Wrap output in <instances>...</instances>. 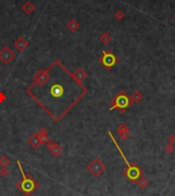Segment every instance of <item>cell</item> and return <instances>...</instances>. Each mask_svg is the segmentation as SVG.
Returning <instances> with one entry per match:
<instances>
[{
    "label": "cell",
    "instance_id": "4",
    "mask_svg": "<svg viewBox=\"0 0 175 196\" xmlns=\"http://www.w3.org/2000/svg\"><path fill=\"white\" fill-rule=\"evenodd\" d=\"M112 107L110 110H118L120 113H124L131 106L130 97L126 93L125 91H120L111 101Z\"/></svg>",
    "mask_w": 175,
    "mask_h": 196
},
{
    "label": "cell",
    "instance_id": "19",
    "mask_svg": "<svg viewBox=\"0 0 175 196\" xmlns=\"http://www.w3.org/2000/svg\"><path fill=\"white\" fill-rule=\"evenodd\" d=\"M165 151L167 152L168 154H172L175 151V147H174V144H170L168 143L167 145L165 146Z\"/></svg>",
    "mask_w": 175,
    "mask_h": 196
},
{
    "label": "cell",
    "instance_id": "15",
    "mask_svg": "<svg viewBox=\"0 0 175 196\" xmlns=\"http://www.w3.org/2000/svg\"><path fill=\"white\" fill-rule=\"evenodd\" d=\"M67 27H68V29L71 31V32L75 33L76 31H78V29H79V27H80V25H79V23L77 22L76 20H71L70 22L68 23Z\"/></svg>",
    "mask_w": 175,
    "mask_h": 196
},
{
    "label": "cell",
    "instance_id": "13",
    "mask_svg": "<svg viewBox=\"0 0 175 196\" xmlns=\"http://www.w3.org/2000/svg\"><path fill=\"white\" fill-rule=\"evenodd\" d=\"M73 74H74L75 77H76V79H78L80 82H82L83 80H85V79L87 78V73L85 72L82 68H78L76 71H75V73H73Z\"/></svg>",
    "mask_w": 175,
    "mask_h": 196
},
{
    "label": "cell",
    "instance_id": "20",
    "mask_svg": "<svg viewBox=\"0 0 175 196\" xmlns=\"http://www.w3.org/2000/svg\"><path fill=\"white\" fill-rule=\"evenodd\" d=\"M9 163H10L9 158L6 157V156H2V157L0 158V165L1 166H7Z\"/></svg>",
    "mask_w": 175,
    "mask_h": 196
},
{
    "label": "cell",
    "instance_id": "11",
    "mask_svg": "<svg viewBox=\"0 0 175 196\" xmlns=\"http://www.w3.org/2000/svg\"><path fill=\"white\" fill-rule=\"evenodd\" d=\"M28 45H29L28 41H27L24 37H18L16 40V42H14V47H16L18 51H23L24 49H26L27 47H28Z\"/></svg>",
    "mask_w": 175,
    "mask_h": 196
},
{
    "label": "cell",
    "instance_id": "24",
    "mask_svg": "<svg viewBox=\"0 0 175 196\" xmlns=\"http://www.w3.org/2000/svg\"><path fill=\"white\" fill-rule=\"evenodd\" d=\"M5 99H6V97L4 96V93H2V91H0V104L3 103V102L5 101Z\"/></svg>",
    "mask_w": 175,
    "mask_h": 196
},
{
    "label": "cell",
    "instance_id": "2",
    "mask_svg": "<svg viewBox=\"0 0 175 196\" xmlns=\"http://www.w3.org/2000/svg\"><path fill=\"white\" fill-rule=\"evenodd\" d=\"M16 163H18V166L21 170V174H22V176H23V179L18 183H16V186L20 189L21 192L24 193L26 196H30L32 193H34L35 191H36V189L39 187V184H38V182L31 176V175L25 174L24 170H23V167H22V164H21V162L18 161V160L16 161Z\"/></svg>",
    "mask_w": 175,
    "mask_h": 196
},
{
    "label": "cell",
    "instance_id": "5",
    "mask_svg": "<svg viewBox=\"0 0 175 196\" xmlns=\"http://www.w3.org/2000/svg\"><path fill=\"white\" fill-rule=\"evenodd\" d=\"M99 62L103 64V66L108 70L113 69V67L118 63V59L116 58V56L113 53V51L107 49V51H103V56L99 58Z\"/></svg>",
    "mask_w": 175,
    "mask_h": 196
},
{
    "label": "cell",
    "instance_id": "12",
    "mask_svg": "<svg viewBox=\"0 0 175 196\" xmlns=\"http://www.w3.org/2000/svg\"><path fill=\"white\" fill-rule=\"evenodd\" d=\"M143 100V95L140 93L139 91H136L130 96V102H131V105L132 104H137V103H140L141 101Z\"/></svg>",
    "mask_w": 175,
    "mask_h": 196
},
{
    "label": "cell",
    "instance_id": "16",
    "mask_svg": "<svg viewBox=\"0 0 175 196\" xmlns=\"http://www.w3.org/2000/svg\"><path fill=\"white\" fill-rule=\"evenodd\" d=\"M136 183H137V185H138L139 188H141V189H145L147 186H149V181H147V179L142 176L139 177V178L137 179Z\"/></svg>",
    "mask_w": 175,
    "mask_h": 196
},
{
    "label": "cell",
    "instance_id": "8",
    "mask_svg": "<svg viewBox=\"0 0 175 196\" xmlns=\"http://www.w3.org/2000/svg\"><path fill=\"white\" fill-rule=\"evenodd\" d=\"M117 131H118V137L120 138L122 141H126V140H128L131 135L129 128L125 123H121L120 125L118 126V128H117Z\"/></svg>",
    "mask_w": 175,
    "mask_h": 196
},
{
    "label": "cell",
    "instance_id": "21",
    "mask_svg": "<svg viewBox=\"0 0 175 196\" xmlns=\"http://www.w3.org/2000/svg\"><path fill=\"white\" fill-rule=\"evenodd\" d=\"M115 16H116L117 20L121 21V20H123V19L125 18V14H124V11H123V10L119 9V10H117V11H116Z\"/></svg>",
    "mask_w": 175,
    "mask_h": 196
},
{
    "label": "cell",
    "instance_id": "18",
    "mask_svg": "<svg viewBox=\"0 0 175 196\" xmlns=\"http://www.w3.org/2000/svg\"><path fill=\"white\" fill-rule=\"evenodd\" d=\"M34 9H35L34 5H33V4L31 3L30 1L26 2V3L23 5V10H24V11L26 12V14H30L31 12L34 11Z\"/></svg>",
    "mask_w": 175,
    "mask_h": 196
},
{
    "label": "cell",
    "instance_id": "23",
    "mask_svg": "<svg viewBox=\"0 0 175 196\" xmlns=\"http://www.w3.org/2000/svg\"><path fill=\"white\" fill-rule=\"evenodd\" d=\"M168 143L170 144H174L175 143V135L174 133H171V135H168Z\"/></svg>",
    "mask_w": 175,
    "mask_h": 196
},
{
    "label": "cell",
    "instance_id": "7",
    "mask_svg": "<svg viewBox=\"0 0 175 196\" xmlns=\"http://www.w3.org/2000/svg\"><path fill=\"white\" fill-rule=\"evenodd\" d=\"M14 58H16V53L10 49V47L4 46L3 48L0 51V61H1L4 65L10 64Z\"/></svg>",
    "mask_w": 175,
    "mask_h": 196
},
{
    "label": "cell",
    "instance_id": "1",
    "mask_svg": "<svg viewBox=\"0 0 175 196\" xmlns=\"http://www.w3.org/2000/svg\"><path fill=\"white\" fill-rule=\"evenodd\" d=\"M26 93L52 118L60 121L67 113L88 93L66 66L55 60L47 69H40Z\"/></svg>",
    "mask_w": 175,
    "mask_h": 196
},
{
    "label": "cell",
    "instance_id": "9",
    "mask_svg": "<svg viewBox=\"0 0 175 196\" xmlns=\"http://www.w3.org/2000/svg\"><path fill=\"white\" fill-rule=\"evenodd\" d=\"M46 146H47V148H48L49 152H50L55 157H57V156H60V154L62 153V148L60 147L58 144L55 143L53 141H51V140H49V141L47 142Z\"/></svg>",
    "mask_w": 175,
    "mask_h": 196
},
{
    "label": "cell",
    "instance_id": "17",
    "mask_svg": "<svg viewBox=\"0 0 175 196\" xmlns=\"http://www.w3.org/2000/svg\"><path fill=\"white\" fill-rule=\"evenodd\" d=\"M112 39H113L112 36L108 32H103V34L99 36V40H101V43H103V44H109L112 41Z\"/></svg>",
    "mask_w": 175,
    "mask_h": 196
},
{
    "label": "cell",
    "instance_id": "10",
    "mask_svg": "<svg viewBox=\"0 0 175 196\" xmlns=\"http://www.w3.org/2000/svg\"><path fill=\"white\" fill-rule=\"evenodd\" d=\"M28 143H29V145H30L31 147L33 148V149H38L39 146L42 145V143H41L40 138H39L38 133H33V135H31L30 138H29Z\"/></svg>",
    "mask_w": 175,
    "mask_h": 196
},
{
    "label": "cell",
    "instance_id": "6",
    "mask_svg": "<svg viewBox=\"0 0 175 196\" xmlns=\"http://www.w3.org/2000/svg\"><path fill=\"white\" fill-rule=\"evenodd\" d=\"M87 170L90 172L92 176L94 177H99L101 175H103L106 170V165L99 158H94L91 160L90 163L87 165Z\"/></svg>",
    "mask_w": 175,
    "mask_h": 196
},
{
    "label": "cell",
    "instance_id": "25",
    "mask_svg": "<svg viewBox=\"0 0 175 196\" xmlns=\"http://www.w3.org/2000/svg\"><path fill=\"white\" fill-rule=\"evenodd\" d=\"M174 16V20H175V14H174V16Z\"/></svg>",
    "mask_w": 175,
    "mask_h": 196
},
{
    "label": "cell",
    "instance_id": "3",
    "mask_svg": "<svg viewBox=\"0 0 175 196\" xmlns=\"http://www.w3.org/2000/svg\"><path fill=\"white\" fill-rule=\"evenodd\" d=\"M108 133H109L110 138H111V140L113 141V143L115 144V146H116L117 149H118L119 153L121 154V156L123 157V159H124L125 162L127 163V168L124 170V175L129 179V180L131 181V182H135V181H137V179H138L139 177L142 176V172H141V170L136 165V164L129 163L128 160H127L126 157H125V155H124V153H123L121 147L118 145V143H117V141L115 140V138H114V135H112V133H111V131H108Z\"/></svg>",
    "mask_w": 175,
    "mask_h": 196
},
{
    "label": "cell",
    "instance_id": "14",
    "mask_svg": "<svg viewBox=\"0 0 175 196\" xmlns=\"http://www.w3.org/2000/svg\"><path fill=\"white\" fill-rule=\"evenodd\" d=\"M38 135L39 138H40V141L42 144H46L47 142L49 141L48 133H47L46 128H41V130L38 131Z\"/></svg>",
    "mask_w": 175,
    "mask_h": 196
},
{
    "label": "cell",
    "instance_id": "22",
    "mask_svg": "<svg viewBox=\"0 0 175 196\" xmlns=\"http://www.w3.org/2000/svg\"><path fill=\"white\" fill-rule=\"evenodd\" d=\"M9 175V170H8V168L6 167V166H2V168L0 170V176L2 177H6Z\"/></svg>",
    "mask_w": 175,
    "mask_h": 196
}]
</instances>
